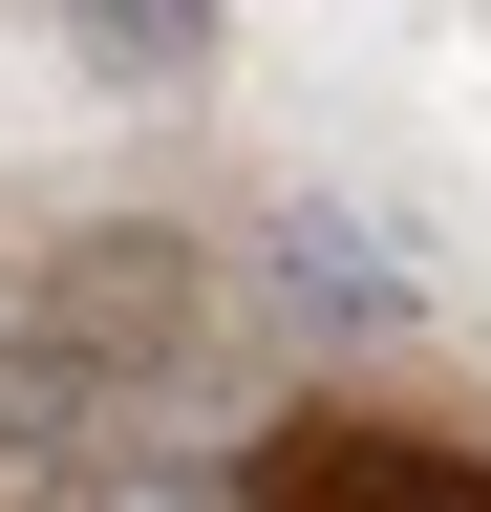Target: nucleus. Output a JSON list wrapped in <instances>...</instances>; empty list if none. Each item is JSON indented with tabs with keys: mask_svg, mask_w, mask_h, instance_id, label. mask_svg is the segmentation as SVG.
Returning <instances> with one entry per match:
<instances>
[{
	"mask_svg": "<svg viewBox=\"0 0 491 512\" xmlns=\"http://www.w3.org/2000/svg\"><path fill=\"white\" fill-rule=\"evenodd\" d=\"M235 512H491V448L385 427V406H299L257 470H235Z\"/></svg>",
	"mask_w": 491,
	"mask_h": 512,
	"instance_id": "nucleus-1",
	"label": "nucleus"
},
{
	"mask_svg": "<svg viewBox=\"0 0 491 512\" xmlns=\"http://www.w3.org/2000/svg\"><path fill=\"white\" fill-rule=\"evenodd\" d=\"M65 43H86V86H193V64H214L193 0H129V22H65Z\"/></svg>",
	"mask_w": 491,
	"mask_h": 512,
	"instance_id": "nucleus-2",
	"label": "nucleus"
},
{
	"mask_svg": "<svg viewBox=\"0 0 491 512\" xmlns=\"http://www.w3.org/2000/svg\"><path fill=\"white\" fill-rule=\"evenodd\" d=\"M65 512H235V470H171V448H129V470H65Z\"/></svg>",
	"mask_w": 491,
	"mask_h": 512,
	"instance_id": "nucleus-3",
	"label": "nucleus"
}]
</instances>
